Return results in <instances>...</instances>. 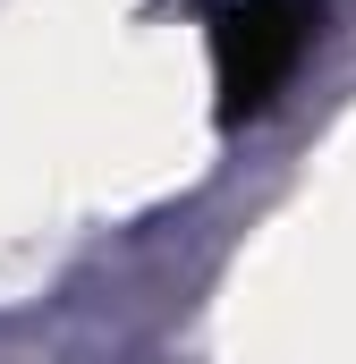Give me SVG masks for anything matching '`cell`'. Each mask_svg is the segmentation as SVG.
<instances>
[{"label": "cell", "mask_w": 356, "mask_h": 364, "mask_svg": "<svg viewBox=\"0 0 356 364\" xmlns=\"http://www.w3.org/2000/svg\"><path fill=\"white\" fill-rule=\"evenodd\" d=\"M314 0H212V77H221V119H255L280 102L314 43Z\"/></svg>", "instance_id": "1"}]
</instances>
